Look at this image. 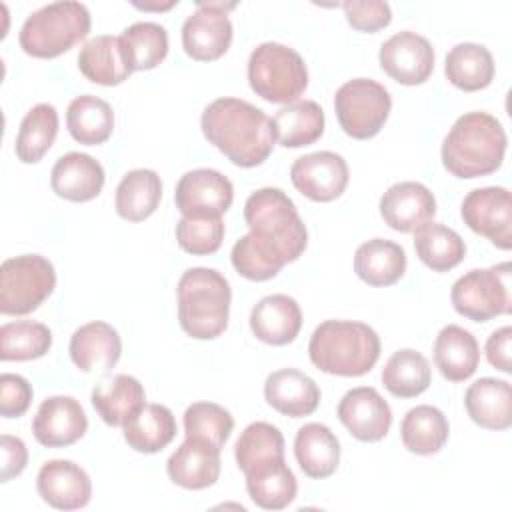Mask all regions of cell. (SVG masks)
<instances>
[{"label":"cell","instance_id":"cell-1","mask_svg":"<svg viewBox=\"0 0 512 512\" xmlns=\"http://www.w3.org/2000/svg\"><path fill=\"white\" fill-rule=\"evenodd\" d=\"M204 138L240 168L260 166L272 154L276 136L264 110L240 98H216L200 118Z\"/></svg>","mask_w":512,"mask_h":512},{"label":"cell","instance_id":"cell-2","mask_svg":"<svg viewBox=\"0 0 512 512\" xmlns=\"http://www.w3.org/2000/svg\"><path fill=\"white\" fill-rule=\"evenodd\" d=\"M506 144V132L494 116L466 112L442 142V164L456 178L488 176L502 166Z\"/></svg>","mask_w":512,"mask_h":512},{"label":"cell","instance_id":"cell-3","mask_svg":"<svg viewBox=\"0 0 512 512\" xmlns=\"http://www.w3.org/2000/svg\"><path fill=\"white\" fill-rule=\"evenodd\" d=\"M308 356L320 372L356 378L378 362L380 338L364 322L324 320L310 336Z\"/></svg>","mask_w":512,"mask_h":512},{"label":"cell","instance_id":"cell-4","mask_svg":"<svg viewBox=\"0 0 512 512\" xmlns=\"http://www.w3.org/2000/svg\"><path fill=\"white\" fill-rule=\"evenodd\" d=\"M178 320L182 330L196 340L218 338L230 316L232 290L214 268H188L176 286Z\"/></svg>","mask_w":512,"mask_h":512},{"label":"cell","instance_id":"cell-5","mask_svg":"<svg viewBox=\"0 0 512 512\" xmlns=\"http://www.w3.org/2000/svg\"><path fill=\"white\" fill-rule=\"evenodd\" d=\"M90 12L82 2H52L32 12L20 28V48L34 58H56L90 32Z\"/></svg>","mask_w":512,"mask_h":512},{"label":"cell","instance_id":"cell-6","mask_svg":"<svg viewBox=\"0 0 512 512\" xmlns=\"http://www.w3.org/2000/svg\"><path fill=\"white\" fill-rule=\"evenodd\" d=\"M244 220L250 232L272 242L286 264L298 260L308 244L306 226L286 192L280 188H260L244 204Z\"/></svg>","mask_w":512,"mask_h":512},{"label":"cell","instance_id":"cell-7","mask_svg":"<svg viewBox=\"0 0 512 512\" xmlns=\"http://www.w3.org/2000/svg\"><path fill=\"white\" fill-rule=\"evenodd\" d=\"M248 82L262 100L290 104L304 94L308 86V68L294 48L278 42H264L250 54Z\"/></svg>","mask_w":512,"mask_h":512},{"label":"cell","instance_id":"cell-8","mask_svg":"<svg viewBox=\"0 0 512 512\" xmlns=\"http://www.w3.org/2000/svg\"><path fill=\"white\" fill-rule=\"evenodd\" d=\"M56 286V272L48 258L40 254H22L0 266V312L6 316H24L34 312Z\"/></svg>","mask_w":512,"mask_h":512},{"label":"cell","instance_id":"cell-9","mask_svg":"<svg viewBox=\"0 0 512 512\" xmlns=\"http://www.w3.org/2000/svg\"><path fill=\"white\" fill-rule=\"evenodd\" d=\"M450 300L454 310L472 322L508 314L512 310L510 262L466 272L454 282Z\"/></svg>","mask_w":512,"mask_h":512},{"label":"cell","instance_id":"cell-10","mask_svg":"<svg viewBox=\"0 0 512 512\" xmlns=\"http://www.w3.org/2000/svg\"><path fill=\"white\" fill-rule=\"evenodd\" d=\"M392 98L388 90L372 78H354L344 82L334 96V110L340 128L356 138L376 136L388 120Z\"/></svg>","mask_w":512,"mask_h":512},{"label":"cell","instance_id":"cell-11","mask_svg":"<svg viewBox=\"0 0 512 512\" xmlns=\"http://www.w3.org/2000/svg\"><path fill=\"white\" fill-rule=\"evenodd\" d=\"M236 4L198 2L182 24V48L198 62H212L226 54L232 44V22L228 10Z\"/></svg>","mask_w":512,"mask_h":512},{"label":"cell","instance_id":"cell-12","mask_svg":"<svg viewBox=\"0 0 512 512\" xmlns=\"http://www.w3.org/2000/svg\"><path fill=\"white\" fill-rule=\"evenodd\" d=\"M464 224L502 250L512 248V198L504 186L468 192L460 206Z\"/></svg>","mask_w":512,"mask_h":512},{"label":"cell","instance_id":"cell-13","mask_svg":"<svg viewBox=\"0 0 512 512\" xmlns=\"http://www.w3.org/2000/svg\"><path fill=\"white\" fill-rule=\"evenodd\" d=\"M234 200V186L218 170L196 168L180 176L174 192L176 208L184 218L222 216Z\"/></svg>","mask_w":512,"mask_h":512},{"label":"cell","instance_id":"cell-14","mask_svg":"<svg viewBox=\"0 0 512 512\" xmlns=\"http://www.w3.org/2000/svg\"><path fill=\"white\" fill-rule=\"evenodd\" d=\"M348 178L350 172L346 160L330 150L300 156L290 168L294 188L314 202H332L340 198L348 186Z\"/></svg>","mask_w":512,"mask_h":512},{"label":"cell","instance_id":"cell-15","mask_svg":"<svg viewBox=\"0 0 512 512\" xmlns=\"http://www.w3.org/2000/svg\"><path fill=\"white\" fill-rule=\"evenodd\" d=\"M378 60L392 80L416 86L426 82L434 70V48L424 36L402 30L380 46Z\"/></svg>","mask_w":512,"mask_h":512},{"label":"cell","instance_id":"cell-16","mask_svg":"<svg viewBox=\"0 0 512 512\" xmlns=\"http://www.w3.org/2000/svg\"><path fill=\"white\" fill-rule=\"evenodd\" d=\"M88 430V418L72 396H50L42 400L32 420V434L46 448H64L78 442Z\"/></svg>","mask_w":512,"mask_h":512},{"label":"cell","instance_id":"cell-17","mask_svg":"<svg viewBox=\"0 0 512 512\" xmlns=\"http://www.w3.org/2000/svg\"><path fill=\"white\" fill-rule=\"evenodd\" d=\"M338 418L360 442H378L392 426V410L372 386L348 390L338 402Z\"/></svg>","mask_w":512,"mask_h":512},{"label":"cell","instance_id":"cell-18","mask_svg":"<svg viewBox=\"0 0 512 512\" xmlns=\"http://www.w3.org/2000/svg\"><path fill=\"white\" fill-rule=\"evenodd\" d=\"M40 498L58 510H78L90 502L92 482L84 468L72 460H48L36 476Z\"/></svg>","mask_w":512,"mask_h":512},{"label":"cell","instance_id":"cell-19","mask_svg":"<svg viewBox=\"0 0 512 512\" xmlns=\"http://www.w3.org/2000/svg\"><path fill=\"white\" fill-rule=\"evenodd\" d=\"M434 214L436 198L420 182H396L380 198V216L396 232H416Z\"/></svg>","mask_w":512,"mask_h":512},{"label":"cell","instance_id":"cell-20","mask_svg":"<svg viewBox=\"0 0 512 512\" xmlns=\"http://www.w3.org/2000/svg\"><path fill=\"white\" fill-rule=\"evenodd\" d=\"M68 352L80 372L106 374L120 360L122 340L108 322L94 320L74 330Z\"/></svg>","mask_w":512,"mask_h":512},{"label":"cell","instance_id":"cell-21","mask_svg":"<svg viewBox=\"0 0 512 512\" xmlns=\"http://www.w3.org/2000/svg\"><path fill=\"white\" fill-rule=\"evenodd\" d=\"M166 472L186 490L208 488L220 478V448L200 438H186L168 458Z\"/></svg>","mask_w":512,"mask_h":512},{"label":"cell","instance_id":"cell-22","mask_svg":"<svg viewBox=\"0 0 512 512\" xmlns=\"http://www.w3.org/2000/svg\"><path fill=\"white\" fill-rule=\"evenodd\" d=\"M102 164L84 152H68L56 160L50 172V186L56 196L70 202H88L104 188Z\"/></svg>","mask_w":512,"mask_h":512},{"label":"cell","instance_id":"cell-23","mask_svg":"<svg viewBox=\"0 0 512 512\" xmlns=\"http://www.w3.org/2000/svg\"><path fill=\"white\" fill-rule=\"evenodd\" d=\"M302 328V310L288 294L264 296L250 312L252 334L270 346H286Z\"/></svg>","mask_w":512,"mask_h":512},{"label":"cell","instance_id":"cell-24","mask_svg":"<svg viewBox=\"0 0 512 512\" xmlns=\"http://www.w3.org/2000/svg\"><path fill=\"white\" fill-rule=\"evenodd\" d=\"M266 402L290 418L310 416L320 404L318 384L296 368H282L268 374L264 382Z\"/></svg>","mask_w":512,"mask_h":512},{"label":"cell","instance_id":"cell-25","mask_svg":"<svg viewBox=\"0 0 512 512\" xmlns=\"http://www.w3.org/2000/svg\"><path fill=\"white\" fill-rule=\"evenodd\" d=\"M78 68L86 80L100 86H118L134 72L122 38L110 34L94 36L80 48Z\"/></svg>","mask_w":512,"mask_h":512},{"label":"cell","instance_id":"cell-26","mask_svg":"<svg viewBox=\"0 0 512 512\" xmlns=\"http://www.w3.org/2000/svg\"><path fill=\"white\" fill-rule=\"evenodd\" d=\"M464 406L474 424L486 430L512 426V386L498 378H480L464 394Z\"/></svg>","mask_w":512,"mask_h":512},{"label":"cell","instance_id":"cell-27","mask_svg":"<svg viewBox=\"0 0 512 512\" xmlns=\"http://www.w3.org/2000/svg\"><path fill=\"white\" fill-rule=\"evenodd\" d=\"M480 362V346L470 330L462 326H444L434 342V364L448 382L468 380Z\"/></svg>","mask_w":512,"mask_h":512},{"label":"cell","instance_id":"cell-28","mask_svg":"<svg viewBox=\"0 0 512 512\" xmlns=\"http://www.w3.org/2000/svg\"><path fill=\"white\" fill-rule=\"evenodd\" d=\"M144 404V386L128 374H116L92 390V406L108 426H124Z\"/></svg>","mask_w":512,"mask_h":512},{"label":"cell","instance_id":"cell-29","mask_svg":"<svg viewBox=\"0 0 512 512\" xmlns=\"http://www.w3.org/2000/svg\"><path fill=\"white\" fill-rule=\"evenodd\" d=\"M294 456L306 476L322 480L332 476L338 468L340 442L328 426L308 422L296 432Z\"/></svg>","mask_w":512,"mask_h":512},{"label":"cell","instance_id":"cell-30","mask_svg":"<svg viewBox=\"0 0 512 512\" xmlns=\"http://www.w3.org/2000/svg\"><path fill=\"white\" fill-rule=\"evenodd\" d=\"M354 272L368 286H392L406 272V252L392 240L372 238L356 248Z\"/></svg>","mask_w":512,"mask_h":512},{"label":"cell","instance_id":"cell-31","mask_svg":"<svg viewBox=\"0 0 512 512\" xmlns=\"http://www.w3.org/2000/svg\"><path fill=\"white\" fill-rule=\"evenodd\" d=\"M324 124V110L314 100L290 102L272 118L274 136L284 148H302L314 144L324 134Z\"/></svg>","mask_w":512,"mask_h":512},{"label":"cell","instance_id":"cell-32","mask_svg":"<svg viewBox=\"0 0 512 512\" xmlns=\"http://www.w3.org/2000/svg\"><path fill=\"white\" fill-rule=\"evenodd\" d=\"M162 198V180L154 170L136 168L124 174L116 186L114 206L120 218L142 222L152 216Z\"/></svg>","mask_w":512,"mask_h":512},{"label":"cell","instance_id":"cell-33","mask_svg":"<svg viewBox=\"0 0 512 512\" xmlns=\"http://www.w3.org/2000/svg\"><path fill=\"white\" fill-rule=\"evenodd\" d=\"M66 126L70 136L84 146L104 144L114 130L112 106L92 94L76 96L66 110Z\"/></svg>","mask_w":512,"mask_h":512},{"label":"cell","instance_id":"cell-34","mask_svg":"<svg viewBox=\"0 0 512 512\" xmlns=\"http://www.w3.org/2000/svg\"><path fill=\"white\" fill-rule=\"evenodd\" d=\"M450 434V426L442 410L430 404L410 408L400 424V438L408 452L418 456H430L444 448Z\"/></svg>","mask_w":512,"mask_h":512},{"label":"cell","instance_id":"cell-35","mask_svg":"<svg viewBox=\"0 0 512 512\" xmlns=\"http://www.w3.org/2000/svg\"><path fill=\"white\" fill-rule=\"evenodd\" d=\"M446 78L464 92H476L490 86L494 78V58L482 44L460 42L446 54Z\"/></svg>","mask_w":512,"mask_h":512},{"label":"cell","instance_id":"cell-36","mask_svg":"<svg viewBox=\"0 0 512 512\" xmlns=\"http://www.w3.org/2000/svg\"><path fill=\"white\" fill-rule=\"evenodd\" d=\"M122 428L126 444L142 454L160 452L176 436L174 414L162 404H144V408Z\"/></svg>","mask_w":512,"mask_h":512},{"label":"cell","instance_id":"cell-37","mask_svg":"<svg viewBox=\"0 0 512 512\" xmlns=\"http://www.w3.org/2000/svg\"><path fill=\"white\" fill-rule=\"evenodd\" d=\"M252 502L264 510H282L294 502L298 482L286 460H276L244 474Z\"/></svg>","mask_w":512,"mask_h":512},{"label":"cell","instance_id":"cell-38","mask_svg":"<svg viewBox=\"0 0 512 512\" xmlns=\"http://www.w3.org/2000/svg\"><path fill=\"white\" fill-rule=\"evenodd\" d=\"M414 250L434 272H448L466 256V244L460 234L432 220L414 232Z\"/></svg>","mask_w":512,"mask_h":512},{"label":"cell","instance_id":"cell-39","mask_svg":"<svg viewBox=\"0 0 512 512\" xmlns=\"http://www.w3.org/2000/svg\"><path fill=\"white\" fill-rule=\"evenodd\" d=\"M58 134V112L52 104L32 106L20 122L16 136V156L24 164H36L52 148Z\"/></svg>","mask_w":512,"mask_h":512},{"label":"cell","instance_id":"cell-40","mask_svg":"<svg viewBox=\"0 0 512 512\" xmlns=\"http://www.w3.org/2000/svg\"><path fill=\"white\" fill-rule=\"evenodd\" d=\"M382 384L396 398H414L428 390L432 382V370L428 360L412 350H396L382 368Z\"/></svg>","mask_w":512,"mask_h":512},{"label":"cell","instance_id":"cell-41","mask_svg":"<svg viewBox=\"0 0 512 512\" xmlns=\"http://www.w3.org/2000/svg\"><path fill=\"white\" fill-rule=\"evenodd\" d=\"M230 260L242 278L254 282L274 278L286 264L282 252L272 242L260 238L254 232H248L236 240L230 252Z\"/></svg>","mask_w":512,"mask_h":512},{"label":"cell","instance_id":"cell-42","mask_svg":"<svg viewBox=\"0 0 512 512\" xmlns=\"http://www.w3.org/2000/svg\"><path fill=\"white\" fill-rule=\"evenodd\" d=\"M234 458L244 474L264 464L284 460V436L268 422H252L236 440Z\"/></svg>","mask_w":512,"mask_h":512},{"label":"cell","instance_id":"cell-43","mask_svg":"<svg viewBox=\"0 0 512 512\" xmlns=\"http://www.w3.org/2000/svg\"><path fill=\"white\" fill-rule=\"evenodd\" d=\"M52 346V332L42 322L16 320L0 328V360L28 362L42 358Z\"/></svg>","mask_w":512,"mask_h":512},{"label":"cell","instance_id":"cell-44","mask_svg":"<svg viewBox=\"0 0 512 512\" xmlns=\"http://www.w3.org/2000/svg\"><path fill=\"white\" fill-rule=\"evenodd\" d=\"M132 70H152L168 54V32L156 22H134L122 34Z\"/></svg>","mask_w":512,"mask_h":512},{"label":"cell","instance_id":"cell-45","mask_svg":"<svg viewBox=\"0 0 512 512\" xmlns=\"http://www.w3.org/2000/svg\"><path fill=\"white\" fill-rule=\"evenodd\" d=\"M234 428L232 414L214 402H194L184 412L186 438H200L216 448H224Z\"/></svg>","mask_w":512,"mask_h":512},{"label":"cell","instance_id":"cell-46","mask_svg":"<svg viewBox=\"0 0 512 512\" xmlns=\"http://www.w3.org/2000/svg\"><path fill=\"white\" fill-rule=\"evenodd\" d=\"M224 240L222 216L214 218H180L176 224L178 246L192 256L214 254Z\"/></svg>","mask_w":512,"mask_h":512},{"label":"cell","instance_id":"cell-47","mask_svg":"<svg viewBox=\"0 0 512 512\" xmlns=\"http://www.w3.org/2000/svg\"><path fill=\"white\" fill-rule=\"evenodd\" d=\"M342 8H344V16H346L348 24L354 30L368 32V34L386 28L392 20V10H390L388 2H380V0L344 2Z\"/></svg>","mask_w":512,"mask_h":512},{"label":"cell","instance_id":"cell-48","mask_svg":"<svg viewBox=\"0 0 512 512\" xmlns=\"http://www.w3.org/2000/svg\"><path fill=\"white\" fill-rule=\"evenodd\" d=\"M32 402V386L20 374L4 372L0 376V414L4 418H20Z\"/></svg>","mask_w":512,"mask_h":512},{"label":"cell","instance_id":"cell-49","mask_svg":"<svg viewBox=\"0 0 512 512\" xmlns=\"http://www.w3.org/2000/svg\"><path fill=\"white\" fill-rule=\"evenodd\" d=\"M0 452H2V472L0 480L8 482L20 476L28 464V450L26 444L10 434L0 436Z\"/></svg>","mask_w":512,"mask_h":512},{"label":"cell","instance_id":"cell-50","mask_svg":"<svg viewBox=\"0 0 512 512\" xmlns=\"http://www.w3.org/2000/svg\"><path fill=\"white\" fill-rule=\"evenodd\" d=\"M510 344H512V328L502 326L494 330L486 340V358L490 366L496 370L510 374L512 372V360H510Z\"/></svg>","mask_w":512,"mask_h":512},{"label":"cell","instance_id":"cell-51","mask_svg":"<svg viewBox=\"0 0 512 512\" xmlns=\"http://www.w3.org/2000/svg\"><path fill=\"white\" fill-rule=\"evenodd\" d=\"M174 4H176V2H166V4H146V2H144V4H138V2H134V6L140 8V10H160V12H162V10H170Z\"/></svg>","mask_w":512,"mask_h":512}]
</instances>
